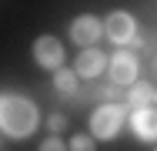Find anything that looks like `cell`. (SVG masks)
<instances>
[{"instance_id":"ba28073f","label":"cell","mask_w":157,"mask_h":151,"mask_svg":"<svg viewBox=\"0 0 157 151\" xmlns=\"http://www.w3.org/2000/svg\"><path fill=\"white\" fill-rule=\"evenodd\" d=\"M134 134L144 141H157V108H137L134 111Z\"/></svg>"},{"instance_id":"3957f363","label":"cell","mask_w":157,"mask_h":151,"mask_svg":"<svg viewBox=\"0 0 157 151\" xmlns=\"http://www.w3.org/2000/svg\"><path fill=\"white\" fill-rule=\"evenodd\" d=\"M104 34H107L114 44H130V40L137 37V20H134L127 10H114V14H107Z\"/></svg>"},{"instance_id":"277c9868","label":"cell","mask_w":157,"mask_h":151,"mask_svg":"<svg viewBox=\"0 0 157 151\" xmlns=\"http://www.w3.org/2000/svg\"><path fill=\"white\" fill-rule=\"evenodd\" d=\"M33 57L40 67H47V71H60L63 64V47L57 37H50V34H40L37 40H33Z\"/></svg>"},{"instance_id":"5b68a950","label":"cell","mask_w":157,"mask_h":151,"mask_svg":"<svg viewBox=\"0 0 157 151\" xmlns=\"http://www.w3.org/2000/svg\"><path fill=\"white\" fill-rule=\"evenodd\" d=\"M100 34H104V24L97 20L94 14H80V17L70 24V40H74L77 47H94Z\"/></svg>"},{"instance_id":"7c38bea8","label":"cell","mask_w":157,"mask_h":151,"mask_svg":"<svg viewBox=\"0 0 157 151\" xmlns=\"http://www.w3.org/2000/svg\"><path fill=\"white\" fill-rule=\"evenodd\" d=\"M47 128H50V134H57V131L67 128V118H63V114H50V118H47Z\"/></svg>"},{"instance_id":"52a82bcc","label":"cell","mask_w":157,"mask_h":151,"mask_svg":"<svg viewBox=\"0 0 157 151\" xmlns=\"http://www.w3.org/2000/svg\"><path fill=\"white\" fill-rule=\"evenodd\" d=\"M104 67H107V57H104L97 47H84V51L77 54V60H74V74H77V77H97Z\"/></svg>"},{"instance_id":"8fae6325","label":"cell","mask_w":157,"mask_h":151,"mask_svg":"<svg viewBox=\"0 0 157 151\" xmlns=\"http://www.w3.org/2000/svg\"><path fill=\"white\" fill-rule=\"evenodd\" d=\"M67 151H97L90 134H74V141L67 145Z\"/></svg>"},{"instance_id":"9c48e42d","label":"cell","mask_w":157,"mask_h":151,"mask_svg":"<svg viewBox=\"0 0 157 151\" xmlns=\"http://www.w3.org/2000/svg\"><path fill=\"white\" fill-rule=\"evenodd\" d=\"M130 108L137 111V108H154V101H157V88L154 84H147V81H134L130 84Z\"/></svg>"},{"instance_id":"8992f818","label":"cell","mask_w":157,"mask_h":151,"mask_svg":"<svg viewBox=\"0 0 157 151\" xmlns=\"http://www.w3.org/2000/svg\"><path fill=\"white\" fill-rule=\"evenodd\" d=\"M110 81L121 84V88H124V84H134V81H137V57H134V54H124V51L114 54V57H110Z\"/></svg>"},{"instance_id":"4fadbf2b","label":"cell","mask_w":157,"mask_h":151,"mask_svg":"<svg viewBox=\"0 0 157 151\" xmlns=\"http://www.w3.org/2000/svg\"><path fill=\"white\" fill-rule=\"evenodd\" d=\"M40 151H67V145H63L57 134H50V138H47V141L40 145Z\"/></svg>"},{"instance_id":"30bf717a","label":"cell","mask_w":157,"mask_h":151,"mask_svg":"<svg viewBox=\"0 0 157 151\" xmlns=\"http://www.w3.org/2000/svg\"><path fill=\"white\" fill-rule=\"evenodd\" d=\"M77 81H80V77H77L74 71H57V74H54V88L60 91V94H67V97L77 94Z\"/></svg>"},{"instance_id":"5bb4252c","label":"cell","mask_w":157,"mask_h":151,"mask_svg":"<svg viewBox=\"0 0 157 151\" xmlns=\"http://www.w3.org/2000/svg\"><path fill=\"white\" fill-rule=\"evenodd\" d=\"M154 151H157V148H154Z\"/></svg>"},{"instance_id":"7a4b0ae2","label":"cell","mask_w":157,"mask_h":151,"mask_svg":"<svg viewBox=\"0 0 157 151\" xmlns=\"http://www.w3.org/2000/svg\"><path fill=\"white\" fill-rule=\"evenodd\" d=\"M124 121H127V111L121 104H100L90 114V134L100 138V141H110V138H117V131L124 128Z\"/></svg>"},{"instance_id":"6da1fadb","label":"cell","mask_w":157,"mask_h":151,"mask_svg":"<svg viewBox=\"0 0 157 151\" xmlns=\"http://www.w3.org/2000/svg\"><path fill=\"white\" fill-rule=\"evenodd\" d=\"M37 104L20 94H0V131L13 141L30 138L37 131Z\"/></svg>"}]
</instances>
